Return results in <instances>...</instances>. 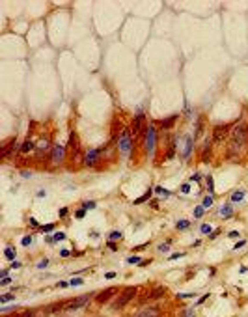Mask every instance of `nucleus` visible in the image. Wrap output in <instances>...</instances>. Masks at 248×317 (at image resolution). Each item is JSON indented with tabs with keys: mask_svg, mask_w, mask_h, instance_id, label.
<instances>
[{
	"mask_svg": "<svg viewBox=\"0 0 248 317\" xmlns=\"http://www.w3.org/2000/svg\"><path fill=\"white\" fill-rule=\"evenodd\" d=\"M248 140V125L244 121H239V123L233 125L231 129V136H230V151L231 153H239L242 149V146L246 144Z\"/></svg>",
	"mask_w": 248,
	"mask_h": 317,
	"instance_id": "nucleus-1",
	"label": "nucleus"
},
{
	"mask_svg": "<svg viewBox=\"0 0 248 317\" xmlns=\"http://www.w3.org/2000/svg\"><path fill=\"white\" fill-rule=\"evenodd\" d=\"M118 147L121 157H129L131 155V147H133V134H131L129 129H123L121 134L118 136Z\"/></svg>",
	"mask_w": 248,
	"mask_h": 317,
	"instance_id": "nucleus-2",
	"label": "nucleus"
},
{
	"mask_svg": "<svg viewBox=\"0 0 248 317\" xmlns=\"http://www.w3.org/2000/svg\"><path fill=\"white\" fill-rule=\"evenodd\" d=\"M136 293H138V287H134V285H133V287H125V289L119 293L118 300H116V302L112 304V308H116V310H118V308H123V306L127 304V302H131V300L134 299Z\"/></svg>",
	"mask_w": 248,
	"mask_h": 317,
	"instance_id": "nucleus-3",
	"label": "nucleus"
},
{
	"mask_svg": "<svg viewBox=\"0 0 248 317\" xmlns=\"http://www.w3.org/2000/svg\"><path fill=\"white\" fill-rule=\"evenodd\" d=\"M67 146H69V151H71V153H67V155L71 157L73 164H77L78 158H80V144H78V138H77V134H75V132H71V134H69Z\"/></svg>",
	"mask_w": 248,
	"mask_h": 317,
	"instance_id": "nucleus-4",
	"label": "nucleus"
},
{
	"mask_svg": "<svg viewBox=\"0 0 248 317\" xmlns=\"http://www.w3.org/2000/svg\"><path fill=\"white\" fill-rule=\"evenodd\" d=\"M144 136H146V142H144L146 151L153 153V149H155V125H148V127H146Z\"/></svg>",
	"mask_w": 248,
	"mask_h": 317,
	"instance_id": "nucleus-5",
	"label": "nucleus"
},
{
	"mask_svg": "<svg viewBox=\"0 0 248 317\" xmlns=\"http://www.w3.org/2000/svg\"><path fill=\"white\" fill-rule=\"evenodd\" d=\"M144 125H146V116L142 114V112H138L136 117L133 120V138H140L142 132H146Z\"/></svg>",
	"mask_w": 248,
	"mask_h": 317,
	"instance_id": "nucleus-6",
	"label": "nucleus"
},
{
	"mask_svg": "<svg viewBox=\"0 0 248 317\" xmlns=\"http://www.w3.org/2000/svg\"><path fill=\"white\" fill-rule=\"evenodd\" d=\"M90 299H92V295H80V296H77V299H73V300H67L65 310H78V308H82V306L88 304Z\"/></svg>",
	"mask_w": 248,
	"mask_h": 317,
	"instance_id": "nucleus-7",
	"label": "nucleus"
},
{
	"mask_svg": "<svg viewBox=\"0 0 248 317\" xmlns=\"http://www.w3.org/2000/svg\"><path fill=\"white\" fill-rule=\"evenodd\" d=\"M116 293H118V287H106L105 291H101V293L95 295V302H97V304H105V302H108Z\"/></svg>",
	"mask_w": 248,
	"mask_h": 317,
	"instance_id": "nucleus-8",
	"label": "nucleus"
},
{
	"mask_svg": "<svg viewBox=\"0 0 248 317\" xmlns=\"http://www.w3.org/2000/svg\"><path fill=\"white\" fill-rule=\"evenodd\" d=\"M101 153H103V147H97V149H90L84 153V164L86 166H93L95 162L99 161Z\"/></svg>",
	"mask_w": 248,
	"mask_h": 317,
	"instance_id": "nucleus-9",
	"label": "nucleus"
},
{
	"mask_svg": "<svg viewBox=\"0 0 248 317\" xmlns=\"http://www.w3.org/2000/svg\"><path fill=\"white\" fill-rule=\"evenodd\" d=\"M50 158H52L54 164H60V162L65 158V147L64 146H54L52 151H50Z\"/></svg>",
	"mask_w": 248,
	"mask_h": 317,
	"instance_id": "nucleus-10",
	"label": "nucleus"
},
{
	"mask_svg": "<svg viewBox=\"0 0 248 317\" xmlns=\"http://www.w3.org/2000/svg\"><path fill=\"white\" fill-rule=\"evenodd\" d=\"M228 129H230L228 125H216L215 129H213V140H215V142H222V138H226Z\"/></svg>",
	"mask_w": 248,
	"mask_h": 317,
	"instance_id": "nucleus-11",
	"label": "nucleus"
},
{
	"mask_svg": "<svg viewBox=\"0 0 248 317\" xmlns=\"http://www.w3.org/2000/svg\"><path fill=\"white\" fill-rule=\"evenodd\" d=\"M183 142H185V146H183L181 158H189V157H190V151H192V144H194V138H192V136H185Z\"/></svg>",
	"mask_w": 248,
	"mask_h": 317,
	"instance_id": "nucleus-12",
	"label": "nucleus"
},
{
	"mask_svg": "<svg viewBox=\"0 0 248 317\" xmlns=\"http://www.w3.org/2000/svg\"><path fill=\"white\" fill-rule=\"evenodd\" d=\"M177 121V116H170V117H166V120H160V121H157L163 129H170V127H174V123Z\"/></svg>",
	"mask_w": 248,
	"mask_h": 317,
	"instance_id": "nucleus-13",
	"label": "nucleus"
},
{
	"mask_svg": "<svg viewBox=\"0 0 248 317\" xmlns=\"http://www.w3.org/2000/svg\"><path fill=\"white\" fill-rule=\"evenodd\" d=\"M231 214H233V207H231V203H224V205L220 207V217L222 218H230Z\"/></svg>",
	"mask_w": 248,
	"mask_h": 317,
	"instance_id": "nucleus-14",
	"label": "nucleus"
},
{
	"mask_svg": "<svg viewBox=\"0 0 248 317\" xmlns=\"http://www.w3.org/2000/svg\"><path fill=\"white\" fill-rule=\"evenodd\" d=\"M242 198H244V190H235L233 194H231V202H233V203L242 202Z\"/></svg>",
	"mask_w": 248,
	"mask_h": 317,
	"instance_id": "nucleus-15",
	"label": "nucleus"
},
{
	"mask_svg": "<svg viewBox=\"0 0 248 317\" xmlns=\"http://www.w3.org/2000/svg\"><path fill=\"white\" fill-rule=\"evenodd\" d=\"M136 317H157V310H155V308H148V310L140 311Z\"/></svg>",
	"mask_w": 248,
	"mask_h": 317,
	"instance_id": "nucleus-16",
	"label": "nucleus"
},
{
	"mask_svg": "<svg viewBox=\"0 0 248 317\" xmlns=\"http://www.w3.org/2000/svg\"><path fill=\"white\" fill-rule=\"evenodd\" d=\"M164 293H166V287H157V289L153 291V293H151V295L148 296V299H149V300H155V299H159V296H160V295H164Z\"/></svg>",
	"mask_w": 248,
	"mask_h": 317,
	"instance_id": "nucleus-17",
	"label": "nucleus"
},
{
	"mask_svg": "<svg viewBox=\"0 0 248 317\" xmlns=\"http://www.w3.org/2000/svg\"><path fill=\"white\" fill-rule=\"evenodd\" d=\"M32 149H34V144H32L30 140H26V142H24V144L21 146V149H19V151H21L23 155H26V153H30Z\"/></svg>",
	"mask_w": 248,
	"mask_h": 317,
	"instance_id": "nucleus-18",
	"label": "nucleus"
},
{
	"mask_svg": "<svg viewBox=\"0 0 248 317\" xmlns=\"http://www.w3.org/2000/svg\"><path fill=\"white\" fill-rule=\"evenodd\" d=\"M4 255H6L9 261H13V259H15V255H17V252H15V248H13V246H8L6 250H4Z\"/></svg>",
	"mask_w": 248,
	"mask_h": 317,
	"instance_id": "nucleus-19",
	"label": "nucleus"
},
{
	"mask_svg": "<svg viewBox=\"0 0 248 317\" xmlns=\"http://www.w3.org/2000/svg\"><path fill=\"white\" fill-rule=\"evenodd\" d=\"M175 144H177V140L174 138V140H172V144H170V147H168V153H166V158H174V155H175Z\"/></svg>",
	"mask_w": 248,
	"mask_h": 317,
	"instance_id": "nucleus-20",
	"label": "nucleus"
},
{
	"mask_svg": "<svg viewBox=\"0 0 248 317\" xmlns=\"http://www.w3.org/2000/svg\"><path fill=\"white\" fill-rule=\"evenodd\" d=\"M151 198V190H148L146 194H142V196L138 198V200H134V205H140V203H144V202H148Z\"/></svg>",
	"mask_w": 248,
	"mask_h": 317,
	"instance_id": "nucleus-21",
	"label": "nucleus"
},
{
	"mask_svg": "<svg viewBox=\"0 0 248 317\" xmlns=\"http://www.w3.org/2000/svg\"><path fill=\"white\" fill-rule=\"evenodd\" d=\"M13 146H15V138H11V140H9V144H8L6 147H4V153H2V155H4V157H8V155H9V153H11V149H13Z\"/></svg>",
	"mask_w": 248,
	"mask_h": 317,
	"instance_id": "nucleus-22",
	"label": "nucleus"
},
{
	"mask_svg": "<svg viewBox=\"0 0 248 317\" xmlns=\"http://www.w3.org/2000/svg\"><path fill=\"white\" fill-rule=\"evenodd\" d=\"M155 192L159 194V196H166V198L172 196V192H170V190H166V188H163V187H155Z\"/></svg>",
	"mask_w": 248,
	"mask_h": 317,
	"instance_id": "nucleus-23",
	"label": "nucleus"
},
{
	"mask_svg": "<svg viewBox=\"0 0 248 317\" xmlns=\"http://www.w3.org/2000/svg\"><path fill=\"white\" fill-rule=\"evenodd\" d=\"M190 226V222L189 220H177V224H175V228L177 229H181V231H183V229H187Z\"/></svg>",
	"mask_w": 248,
	"mask_h": 317,
	"instance_id": "nucleus-24",
	"label": "nucleus"
},
{
	"mask_svg": "<svg viewBox=\"0 0 248 317\" xmlns=\"http://www.w3.org/2000/svg\"><path fill=\"white\" fill-rule=\"evenodd\" d=\"M201 205H203L205 209H209V207L213 205V194H209V196L203 198V203H201Z\"/></svg>",
	"mask_w": 248,
	"mask_h": 317,
	"instance_id": "nucleus-25",
	"label": "nucleus"
},
{
	"mask_svg": "<svg viewBox=\"0 0 248 317\" xmlns=\"http://www.w3.org/2000/svg\"><path fill=\"white\" fill-rule=\"evenodd\" d=\"M34 313H35L34 310H26V311H21V313H17V315H11V317H34Z\"/></svg>",
	"mask_w": 248,
	"mask_h": 317,
	"instance_id": "nucleus-26",
	"label": "nucleus"
},
{
	"mask_svg": "<svg viewBox=\"0 0 248 317\" xmlns=\"http://www.w3.org/2000/svg\"><path fill=\"white\" fill-rule=\"evenodd\" d=\"M203 211H205V207H203V205H198V207L194 209V217H196V218H201V217H203Z\"/></svg>",
	"mask_w": 248,
	"mask_h": 317,
	"instance_id": "nucleus-27",
	"label": "nucleus"
},
{
	"mask_svg": "<svg viewBox=\"0 0 248 317\" xmlns=\"http://www.w3.org/2000/svg\"><path fill=\"white\" fill-rule=\"evenodd\" d=\"M140 261H142V259L138 258V255H131V258H127L129 265H140Z\"/></svg>",
	"mask_w": 248,
	"mask_h": 317,
	"instance_id": "nucleus-28",
	"label": "nucleus"
},
{
	"mask_svg": "<svg viewBox=\"0 0 248 317\" xmlns=\"http://www.w3.org/2000/svg\"><path fill=\"white\" fill-rule=\"evenodd\" d=\"M9 300H13V293H6V295H0V302H9Z\"/></svg>",
	"mask_w": 248,
	"mask_h": 317,
	"instance_id": "nucleus-29",
	"label": "nucleus"
},
{
	"mask_svg": "<svg viewBox=\"0 0 248 317\" xmlns=\"http://www.w3.org/2000/svg\"><path fill=\"white\" fill-rule=\"evenodd\" d=\"M64 239H65V233H62V231H58V233H54V235H52V243L64 241Z\"/></svg>",
	"mask_w": 248,
	"mask_h": 317,
	"instance_id": "nucleus-30",
	"label": "nucleus"
},
{
	"mask_svg": "<svg viewBox=\"0 0 248 317\" xmlns=\"http://www.w3.org/2000/svg\"><path fill=\"white\" fill-rule=\"evenodd\" d=\"M54 229V224H43L41 228H39V231H45V233H49V231H52Z\"/></svg>",
	"mask_w": 248,
	"mask_h": 317,
	"instance_id": "nucleus-31",
	"label": "nucleus"
},
{
	"mask_svg": "<svg viewBox=\"0 0 248 317\" xmlns=\"http://www.w3.org/2000/svg\"><path fill=\"white\" fill-rule=\"evenodd\" d=\"M108 239H110V241H119V239H121V233H119V231H110Z\"/></svg>",
	"mask_w": 248,
	"mask_h": 317,
	"instance_id": "nucleus-32",
	"label": "nucleus"
},
{
	"mask_svg": "<svg viewBox=\"0 0 248 317\" xmlns=\"http://www.w3.org/2000/svg\"><path fill=\"white\" fill-rule=\"evenodd\" d=\"M209 151H211V144H209V142H205V147H203V161H207V158H209Z\"/></svg>",
	"mask_w": 248,
	"mask_h": 317,
	"instance_id": "nucleus-33",
	"label": "nucleus"
},
{
	"mask_svg": "<svg viewBox=\"0 0 248 317\" xmlns=\"http://www.w3.org/2000/svg\"><path fill=\"white\" fill-rule=\"evenodd\" d=\"M47 146H49V140H47V138H43V140L37 142V149H45Z\"/></svg>",
	"mask_w": 248,
	"mask_h": 317,
	"instance_id": "nucleus-34",
	"label": "nucleus"
},
{
	"mask_svg": "<svg viewBox=\"0 0 248 317\" xmlns=\"http://www.w3.org/2000/svg\"><path fill=\"white\" fill-rule=\"evenodd\" d=\"M200 231H201V233H211V231H213V228L209 226V224H201Z\"/></svg>",
	"mask_w": 248,
	"mask_h": 317,
	"instance_id": "nucleus-35",
	"label": "nucleus"
},
{
	"mask_svg": "<svg viewBox=\"0 0 248 317\" xmlns=\"http://www.w3.org/2000/svg\"><path fill=\"white\" fill-rule=\"evenodd\" d=\"M23 246H28V244H32V237H30V235H26V237H23Z\"/></svg>",
	"mask_w": 248,
	"mask_h": 317,
	"instance_id": "nucleus-36",
	"label": "nucleus"
},
{
	"mask_svg": "<svg viewBox=\"0 0 248 317\" xmlns=\"http://www.w3.org/2000/svg\"><path fill=\"white\" fill-rule=\"evenodd\" d=\"M75 217H77V218H84V217H86V209H84V207L78 209V211L75 213Z\"/></svg>",
	"mask_w": 248,
	"mask_h": 317,
	"instance_id": "nucleus-37",
	"label": "nucleus"
},
{
	"mask_svg": "<svg viewBox=\"0 0 248 317\" xmlns=\"http://www.w3.org/2000/svg\"><path fill=\"white\" fill-rule=\"evenodd\" d=\"M69 284H71V287H73V285H80L82 284V278H71Z\"/></svg>",
	"mask_w": 248,
	"mask_h": 317,
	"instance_id": "nucleus-38",
	"label": "nucleus"
},
{
	"mask_svg": "<svg viewBox=\"0 0 248 317\" xmlns=\"http://www.w3.org/2000/svg\"><path fill=\"white\" fill-rule=\"evenodd\" d=\"M181 192H183V194H189V192H190V185H189V183L181 185Z\"/></svg>",
	"mask_w": 248,
	"mask_h": 317,
	"instance_id": "nucleus-39",
	"label": "nucleus"
},
{
	"mask_svg": "<svg viewBox=\"0 0 248 317\" xmlns=\"http://www.w3.org/2000/svg\"><path fill=\"white\" fill-rule=\"evenodd\" d=\"M177 296H179V299H192V296H196V295L194 293H179Z\"/></svg>",
	"mask_w": 248,
	"mask_h": 317,
	"instance_id": "nucleus-40",
	"label": "nucleus"
},
{
	"mask_svg": "<svg viewBox=\"0 0 248 317\" xmlns=\"http://www.w3.org/2000/svg\"><path fill=\"white\" fill-rule=\"evenodd\" d=\"M207 187H209V192L213 194V177L211 175H207Z\"/></svg>",
	"mask_w": 248,
	"mask_h": 317,
	"instance_id": "nucleus-41",
	"label": "nucleus"
},
{
	"mask_svg": "<svg viewBox=\"0 0 248 317\" xmlns=\"http://www.w3.org/2000/svg\"><path fill=\"white\" fill-rule=\"evenodd\" d=\"M84 209H95V202H84Z\"/></svg>",
	"mask_w": 248,
	"mask_h": 317,
	"instance_id": "nucleus-42",
	"label": "nucleus"
},
{
	"mask_svg": "<svg viewBox=\"0 0 248 317\" xmlns=\"http://www.w3.org/2000/svg\"><path fill=\"white\" fill-rule=\"evenodd\" d=\"M168 248H170V243H166V244H159V250H160V252H168Z\"/></svg>",
	"mask_w": 248,
	"mask_h": 317,
	"instance_id": "nucleus-43",
	"label": "nucleus"
},
{
	"mask_svg": "<svg viewBox=\"0 0 248 317\" xmlns=\"http://www.w3.org/2000/svg\"><path fill=\"white\" fill-rule=\"evenodd\" d=\"M47 265H49V259H43V261H39V263H37V269H45Z\"/></svg>",
	"mask_w": 248,
	"mask_h": 317,
	"instance_id": "nucleus-44",
	"label": "nucleus"
},
{
	"mask_svg": "<svg viewBox=\"0 0 248 317\" xmlns=\"http://www.w3.org/2000/svg\"><path fill=\"white\" fill-rule=\"evenodd\" d=\"M15 310H17V306L13 304V306H8V308H2V313H6V311H15Z\"/></svg>",
	"mask_w": 248,
	"mask_h": 317,
	"instance_id": "nucleus-45",
	"label": "nucleus"
},
{
	"mask_svg": "<svg viewBox=\"0 0 248 317\" xmlns=\"http://www.w3.org/2000/svg\"><path fill=\"white\" fill-rule=\"evenodd\" d=\"M244 244H246V241H239V243H235V244H233V250H237V248H242Z\"/></svg>",
	"mask_w": 248,
	"mask_h": 317,
	"instance_id": "nucleus-46",
	"label": "nucleus"
},
{
	"mask_svg": "<svg viewBox=\"0 0 248 317\" xmlns=\"http://www.w3.org/2000/svg\"><path fill=\"white\" fill-rule=\"evenodd\" d=\"M8 284H11V278H9V276H8V278H2V280H0V285H8Z\"/></svg>",
	"mask_w": 248,
	"mask_h": 317,
	"instance_id": "nucleus-47",
	"label": "nucleus"
},
{
	"mask_svg": "<svg viewBox=\"0 0 248 317\" xmlns=\"http://www.w3.org/2000/svg\"><path fill=\"white\" fill-rule=\"evenodd\" d=\"M108 248L110 250H118V244H116L114 241H108Z\"/></svg>",
	"mask_w": 248,
	"mask_h": 317,
	"instance_id": "nucleus-48",
	"label": "nucleus"
},
{
	"mask_svg": "<svg viewBox=\"0 0 248 317\" xmlns=\"http://www.w3.org/2000/svg\"><path fill=\"white\" fill-rule=\"evenodd\" d=\"M67 285H71V284H69V282H58V285H56V287L64 289V287H67Z\"/></svg>",
	"mask_w": 248,
	"mask_h": 317,
	"instance_id": "nucleus-49",
	"label": "nucleus"
},
{
	"mask_svg": "<svg viewBox=\"0 0 248 317\" xmlns=\"http://www.w3.org/2000/svg\"><path fill=\"white\" fill-rule=\"evenodd\" d=\"M179 258H183V254H181V252H177V254H172V255H170V259H179Z\"/></svg>",
	"mask_w": 248,
	"mask_h": 317,
	"instance_id": "nucleus-50",
	"label": "nucleus"
},
{
	"mask_svg": "<svg viewBox=\"0 0 248 317\" xmlns=\"http://www.w3.org/2000/svg\"><path fill=\"white\" fill-rule=\"evenodd\" d=\"M105 278L112 280V278H116V272H106V274H105Z\"/></svg>",
	"mask_w": 248,
	"mask_h": 317,
	"instance_id": "nucleus-51",
	"label": "nucleus"
},
{
	"mask_svg": "<svg viewBox=\"0 0 248 317\" xmlns=\"http://www.w3.org/2000/svg\"><path fill=\"white\" fill-rule=\"evenodd\" d=\"M8 272H9V270H6V269H4L2 272H0V280H2V278H8Z\"/></svg>",
	"mask_w": 248,
	"mask_h": 317,
	"instance_id": "nucleus-52",
	"label": "nucleus"
},
{
	"mask_svg": "<svg viewBox=\"0 0 248 317\" xmlns=\"http://www.w3.org/2000/svg\"><path fill=\"white\" fill-rule=\"evenodd\" d=\"M65 214H67V207H62L60 209V217H65Z\"/></svg>",
	"mask_w": 248,
	"mask_h": 317,
	"instance_id": "nucleus-53",
	"label": "nucleus"
},
{
	"mask_svg": "<svg viewBox=\"0 0 248 317\" xmlns=\"http://www.w3.org/2000/svg\"><path fill=\"white\" fill-rule=\"evenodd\" d=\"M19 267H21V263H19V261H11V269H19Z\"/></svg>",
	"mask_w": 248,
	"mask_h": 317,
	"instance_id": "nucleus-54",
	"label": "nucleus"
},
{
	"mask_svg": "<svg viewBox=\"0 0 248 317\" xmlns=\"http://www.w3.org/2000/svg\"><path fill=\"white\" fill-rule=\"evenodd\" d=\"M228 235H230V237H231V239H233V237H239V231H230V233H228Z\"/></svg>",
	"mask_w": 248,
	"mask_h": 317,
	"instance_id": "nucleus-55",
	"label": "nucleus"
},
{
	"mask_svg": "<svg viewBox=\"0 0 248 317\" xmlns=\"http://www.w3.org/2000/svg\"><path fill=\"white\" fill-rule=\"evenodd\" d=\"M60 255H62V258H67V255H69V250H62Z\"/></svg>",
	"mask_w": 248,
	"mask_h": 317,
	"instance_id": "nucleus-56",
	"label": "nucleus"
}]
</instances>
